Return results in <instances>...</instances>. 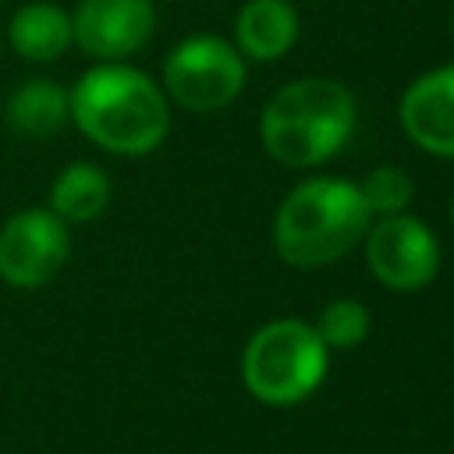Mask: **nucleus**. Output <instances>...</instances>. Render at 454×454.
Segmentation results:
<instances>
[{
    "instance_id": "obj_1",
    "label": "nucleus",
    "mask_w": 454,
    "mask_h": 454,
    "mask_svg": "<svg viewBox=\"0 0 454 454\" xmlns=\"http://www.w3.org/2000/svg\"><path fill=\"white\" fill-rule=\"evenodd\" d=\"M71 124L103 153L145 156L170 131L167 92L124 60L89 67L71 89Z\"/></svg>"
},
{
    "instance_id": "obj_2",
    "label": "nucleus",
    "mask_w": 454,
    "mask_h": 454,
    "mask_svg": "<svg viewBox=\"0 0 454 454\" xmlns=\"http://www.w3.org/2000/svg\"><path fill=\"white\" fill-rule=\"evenodd\" d=\"M369 206L348 177L294 184L273 216V248L294 270H319L348 255L369 231Z\"/></svg>"
},
{
    "instance_id": "obj_3",
    "label": "nucleus",
    "mask_w": 454,
    "mask_h": 454,
    "mask_svg": "<svg viewBox=\"0 0 454 454\" xmlns=\"http://www.w3.org/2000/svg\"><path fill=\"white\" fill-rule=\"evenodd\" d=\"M351 131L355 96L333 78H298L280 85L259 117V138L284 167L326 163Z\"/></svg>"
},
{
    "instance_id": "obj_4",
    "label": "nucleus",
    "mask_w": 454,
    "mask_h": 454,
    "mask_svg": "<svg viewBox=\"0 0 454 454\" xmlns=\"http://www.w3.org/2000/svg\"><path fill=\"white\" fill-rule=\"evenodd\" d=\"M330 348L319 340L316 326L284 316L259 326L241 351V383L262 404H298L326 376Z\"/></svg>"
},
{
    "instance_id": "obj_5",
    "label": "nucleus",
    "mask_w": 454,
    "mask_h": 454,
    "mask_svg": "<svg viewBox=\"0 0 454 454\" xmlns=\"http://www.w3.org/2000/svg\"><path fill=\"white\" fill-rule=\"evenodd\" d=\"M167 99H174L184 110L213 114L231 106L245 89V57L234 43L195 32L184 35L167 57H163V85Z\"/></svg>"
},
{
    "instance_id": "obj_6",
    "label": "nucleus",
    "mask_w": 454,
    "mask_h": 454,
    "mask_svg": "<svg viewBox=\"0 0 454 454\" xmlns=\"http://www.w3.org/2000/svg\"><path fill=\"white\" fill-rule=\"evenodd\" d=\"M71 255V231L50 206H28L0 223V280L18 291L50 284Z\"/></svg>"
},
{
    "instance_id": "obj_7",
    "label": "nucleus",
    "mask_w": 454,
    "mask_h": 454,
    "mask_svg": "<svg viewBox=\"0 0 454 454\" xmlns=\"http://www.w3.org/2000/svg\"><path fill=\"white\" fill-rule=\"evenodd\" d=\"M362 241L372 277L390 291H419L440 270L436 234L408 213L376 216V223H369Z\"/></svg>"
},
{
    "instance_id": "obj_8",
    "label": "nucleus",
    "mask_w": 454,
    "mask_h": 454,
    "mask_svg": "<svg viewBox=\"0 0 454 454\" xmlns=\"http://www.w3.org/2000/svg\"><path fill=\"white\" fill-rule=\"evenodd\" d=\"M156 32L153 0H78L71 11V35L92 60H124L138 53Z\"/></svg>"
},
{
    "instance_id": "obj_9",
    "label": "nucleus",
    "mask_w": 454,
    "mask_h": 454,
    "mask_svg": "<svg viewBox=\"0 0 454 454\" xmlns=\"http://www.w3.org/2000/svg\"><path fill=\"white\" fill-rule=\"evenodd\" d=\"M401 128L419 149L454 160V64L433 67L404 89Z\"/></svg>"
},
{
    "instance_id": "obj_10",
    "label": "nucleus",
    "mask_w": 454,
    "mask_h": 454,
    "mask_svg": "<svg viewBox=\"0 0 454 454\" xmlns=\"http://www.w3.org/2000/svg\"><path fill=\"white\" fill-rule=\"evenodd\" d=\"M71 11L53 0L21 4L7 21V46L28 64H50L71 50Z\"/></svg>"
},
{
    "instance_id": "obj_11",
    "label": "nucleus",
    "mask_w": 454,
    "mask_h": 454,
    "mask_svg": "<svg viewBox=\"0 0 454 454\" xmlns=\"http://www.w3.org/2000/svg\"><path fill=\"white\" fill-rule=\"evenodd\" d=\"M71 121V92L53 78H28L11 89L4 103V124L21 138L60 135Z\"/></svg>"
},
{
    "instance_id": "obj_12",
    "label": "nucleus",
    "mask_w": 454,
    "mask_h": 454,
    "mask_svg": "<svg viewBox=\"0 0 454 454\" xmlns=\"http://www.w3.org/2000/svg\"><path fill=\"white\" fill-rule=\"evenodd\" d=\"M298 39V14L287 0H245L234 18V46L252 60H277Z\"/></svg>"
},
{
    "instance_id": "obj_13",
    "label": "nucleus",
    "mask_w": 454,
    "mask_h": 454,
    "mask_svg": "<svg viewBox=\"0 0 454 454\" xmlns=\"http://www.w3.org/2000/svg\"><path fill=\"white\" fill-rule=\"evenodd\" d=\"M67 227L71 223H89L96 216H103V209L110 206V177L99 163H67L53 184H50V202H46Z\"/></svg>"
},
{
    "instance_id": "obj_14",
    "label": "nucleus",
    "mask_w": 454,
    "mask_h": 454,
    "mask_svg": "<svg viewBox=\"0 0 454 454\" xmlns=\"http://www.w3.org/2000/svg\"><path fill=\"white\" fill-rule=\"evenodd\" d=\"M316 333L326 348H355L369 333V309L358 298H333L319 312Z\"/></svg>"
},
{
    "instance_id": "obj_15",
    "label": "nucleus",
    "mask_w": 454,
    "mask_h": 454,
    "mask_svg": "<svg viewBox=\"0 0 454 454\" xmlns=\"http://www.w3.org/2000/svg\"><path fill=\"white\" fill-rule=\"evenodd\" d=\"M358 192L372 216H390V213H404L411 206L415 184L401 167H372L358 181Z\"/></svg>"
},
{
    "instance_id": "obj_16",
    "label": "nucleus",
    "mask_w": 454,
    "mask_h": 454,
    "mask_svg": "<svg viewBox=\"0 0 454 454\" xmlns=\"http://www.w3.org/2000/svg\"><path fill=\"white\" fill-rule=\"evenodd\" d=\"M0 57H4V39H0Z\"/></svg>"
},
{
    "instance_id": "obj_17",
    "label": "nucleus",
    "mask_w": 454,
    "mask_h": 454,
    "mask_svg": "<svg viewBox=\"0 0 454 454\" xmlns=\"http://www.w3.org/2000/svg\"><path fill=\"white\" fill-rule=\"evenodd\" d=\"M450 213H454V206H450Z\"/></svg>"
},
{
    "instance_id": "obj_18",
    "label": "nucleus",
    "mask_w": 454,
    "mask_h": 454,
    "mask_svg": "<svg viewBox=\"0 0 454 454\" xmlns=\"http://www.w3.org/2000/svg\"><path fill=\"white\" fill-rule=\"evenodd\" d=\"M0 4H4V0H0Z\"/></svg>"
}]
</instances>
